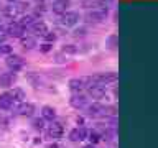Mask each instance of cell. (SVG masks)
Returning a JSON list of instances; mask_svg holds the SVG:
<instances>
[{"mask_svg": "<svg viewBox=\"0 0 158 148\" xmlns=\"http://www.w3.org/2000/svg\"><path fill=\"white\" fill-rule=\"evenodd\" d=\"M49 49V44H43V51H48Z\"/></svg>", "mask_w": 158, "mask_h": 148, "instance_id": "ac0fdd59", "label": "cell"}, {"mask_svg": "<svg viewBox=\"0 0 158 148\" xmlns=\"http://www.w3.org/2000/svg\"><path fill=\"white\" fill-rule=\"evenodd\" d=\"M8 33L12 35V36H22V33H23V25L22 23H12L8 27Z\"/></svg>", "mask_w": 158, "mask_h": 148, "instance_id": "3957f363", "label": "cell"}, {"mask_svg": "<svg viewBox=\"0 0 158 148\" xmlns=\"http://www.w3.org/2000/svg\"><path fill=\"white\" fill-rule=\"evenodd\" d=\"M18 112L22 113V115H31L33 113V105L31 104H23V105L18 107Z\"/></svg>", "mask_w": 158, "mask_h": 148, "instance_id": "8992f818", "label": "cell"}, {"mask_svg": "<svg viewBox=\"0 0 158 148\" xmlns=\"http://www.w3.org/2000/svg\"><path fill=\"white\" fill-rule=\"evenodd\" d=\"M49 148H58V146H56V145H51V146H49Z\"/></svg>", "mask_w": 158, "mask_h": 148, "instance_id": "d6986e66", "label": "cell"}, {"mask_svg": "<svg viewBox=\"0 0 158 148\" xmlns=\"http://www.w3.org/2000/svg\"><path fill=\"white\" fill-rule=\"evenodd\" d=\"M12 104H13V101H12V97H10L8 94H3V96L0 97V107L2 109H10Z\"/></svg>", "mask_w": 158, "mask_h": 148, "instance_id": "5b68a950", "label": "cell"}, {"mask_svg": "<svg viewBox=\"0 0 158 148\" xmlns=\"http://www.w3.org/2000/svg\"><path fill=\"white\" fill-rule=\"evenodd\" d=\"M10 97H12V101H22L23 99V92L20 91V89H15V91H12L8 94Z\"/></svg>", "mask_w": 158, "mask_h": 148, "instance_id": "30bf717a", "label": "cell"}, {"mask_svg": "<svg viewBox=\"0 0 158 148\" xmlns=\"http://www.w3.org/2000/svg\"><path fill=\"white\" fill-rule=\"evenodd\" d=\"M12 82H13L12 74H2L0 76V86H12Z\"/></svg>", "mask_w": 158, "mask_h": 148, "instance_id": "52a82bcc", "label": "cell"}, {"mask_svg": "<svg viewBox=\"0 0 158 148\" xmlns=\"http://www.w3.org/2000/svg\"><path fill=\"white\" fill-rule=\"evenodd\" d=\"M49 135L53 138H59L63 135V125L61 123H53L51 127H49Z\"/></svg>", "mask_w": 158, "mask_h": 148, "instance_id": "277c9868", "label": "cell"}, {"mask_svg": "<svg viewBox=\"0 0 158 148\" xmlns=\"http://www.w3.org/2000/svg\"><path fill=\"white\" fill-rule=\"evenodd\" d=\"M89 92H91V96H94V97H101L104 94V87L102 86H92L89 89Z\"/></svg>", "mask_w": 158, "mask_h": 148, "instance_id": "ba28073f", "label": "cell"}, {"mask_svg": "<svg viewBox=\"0 0 158 148\" xmlns=\"http://www.w3.org/2000/svg\"><path fill=\"white\" fill-rule=\"evenodd\" d=\"M77 20H79V15H77V13L68 12V13H64V15H63L61 23H63V25H66V27H73V25H76V23H77Z\"/></svg>", "mask_w": 158, "mask_h": 148, "instance_id": "6da1fadb", "label": "cell"}, {"mask_svg": "<svg viewBox=\"0 0 158 148\" xmlns=\"http://www.w3.org/2000/svg\"><path fill=\"white\" fill-rule=\"evenodd\" d=\"M71 104L74 107H82L84 105V97L82 96H79V97H74L73 101H71Z\"/></svg>", "mask_w": 158, "mask_h": 148, "instance_id": "8fae6325", "label": "cell"}, {"mask_svg": "<svg viewBox=\"0 0 158 148\" xmlns=\"http://www.w3.org/2000/svg\"><path fill=\"white\" fill-rule=\"evenodd\" d=\"M35 127H36V128H43V122L41 120H35Z\"/></svg>", "mask_w": 158, "mask_h": 148, "instance_id": "2e32d148", "label": "cell"}, {"mask_svg": "<svg viewBox=\"0 0 158 148\" xmlns=\"http://www.w3.org/2000/svg\"><path fill=\"white\" fill-rule=\"evenodd\" d=\"M91 142H94V143L99 142V135H97V133H91Z\"/></svg>", "mask_w": 158, "mask_h": 148, "instance_id": "9a60e30c", "label": "cell"}, {"mask_svg": "<svg viewBox=\"0 0 158 148\" xmlns=\"http://www.w3.org/2000/svg\"><path fill=\"white\" fill-rule=\"evenodd\" d=\"M33 28L36 30V31H41V35H44V33H46V27H44L43 23H38V22H35Z\"/></svg>", "mask_w": 158, "mask_h": 148, "instance_id": "7c38bea8", "label": "cell"}, {"mask_svg": "<svg viewBox=\"0 0 158 148\" xmlns=\"http://www.w3.org/2000/svg\"><path fill=\"white\" fill-rule=\"evenodd\" d=\"M54 115H56V113H54V109H51V107H44V109H43V117H44V118L53 120Z\"/></svg>", "mask_w": 158, "mask_h": 148, "instance_id": "9c48e42d", "label": "cell"}, {"mask_svg": "<svg viewBox=\"0 0 158 148\" xmlns=\"http://www.w3.org/2000/svg\"><path fill=\"white\" fill-rule=\"evenodd\" d=\"M86 148H92V146H86Z\"/></svg>", "mask_w": 158, "mask_h": 148, "instance_id": "ffe728a7", "label": "cell"}, {"mask_svg": "<svg viewBox=\"0 0 158 148\" xmlns=\"http://www.w3.org/2000/svg\"><path fill=\"white\" fill-rule=\"evenodd\" d=\"M64 5H68V0H59V2L56 3V7H54V10H56V12H63Z\"/></svg>", "mask_w": 158, "mask_h": 148, "instance_id": "4fadbf2b", "label": "cell"}, {"mask_svg": "<svg viewBox=\"0 0 158 148\" xmlns=\"http://www.w3.org/2000/svg\"><path fill=\"white\" fill-rule=\"evenodd\" d=\"M7 64H8V68H12L13 71H17V69H20L23 66V59L20 56H10L7 59Z\"/></svg>", "mask_w": 158, "mask_h": 148, "instance_id": "7a4b0ae2", "label": "cell"}, {"mask_svg": "<svg viewBox=\"0 0 158 148\" xmlns=\"http://www.w3.org/2000/svg\"><path fill=\"white\" fill-rule=\"evenodd\" d=\"M22 41H23V44H25V48H27V44H35V39H33V38H23Z\"/></svg>", "mask_w": 158, "mask_h": 148, "instance_id": "5bb4252c", "label": "cell"}, {"mask_svg": "<svg viewBox=\"0 0 158 148\" xmlns=\"http://www.w3.org/2000/svg\"><path fill=\"white\" fill-rule=\"evenodd\" d=\"M5 36H7V35H5V31H3V30H0V41H2Z\"/></svg>", "mask_w": 158, "mask_h": 148, "instance_id": "e0dca14e", "label": "cell"}]
</instances>
